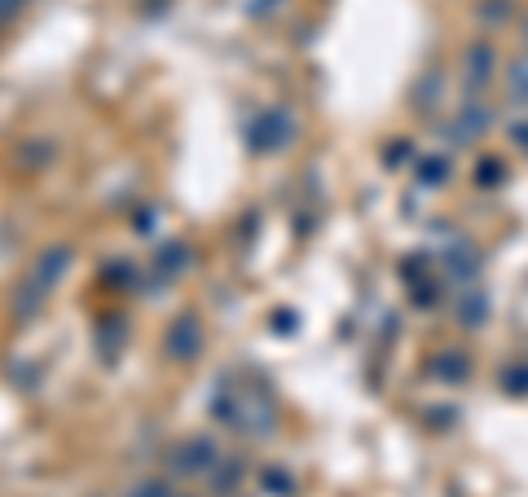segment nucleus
Wrapping results in <instances>:
<instances>
[{
    "mask_svg": "<svg viewBox=\"0 0 528 497\" xmlns=\"http://www.w3.org/2000/svg\"><path fill=\"white\" fill-rule=\"evenodd\" d=\"M418 181H423L427 190L445 185V181H449V163H445V159H423V163H418Z\"/></svg>",
    "mask_w": 528,
    "mask_h": 497,
    "instance_id": "1a4fd4ad",
    "label": "nucleus"
},
{
    "mask_svg": "<svg viewBox=\"0 0 528 497\" xmlns=\"http://www.w3.org/2000/svg\"><path fill=\"white\" fill-rule=\"evenodd\" d=\"M291 132H295L291 115L273 106V110H264V115L256 119V128H251V146L256 150H282L286 141H291Z\"/></svg>",
    "mask_w": 528,
    "mask_h": 497,
    "instance_id": "f03ea898",
    "label": "nucleus"
},
{
    "mask_svg": "<svg viewBox=\"0 0 528 497\" xmlns=\"http://www.w3.org/2000/svg\"><path fill=\"white\" fill-rule=\"evenodd\" d=\"M260 484H269V489L278 493V497H291V493H295V480L286 476V471H264Z\"/></svg>",
    "mask_w": 528,
    "mask_h": 497,
    "instance_id": "2eb2a0df",
    "label": "nucleus"
},
{
    "mask_svg": "<svg viewBox=\"0 0 528 497\" xmlns=\"http://www.w3.org/2000/svg\"><path fill=\"white\" fill-rule=\"evenodd\" d=\"M198 344H203V335H198L194 313H181L168 326V339H163V348H168L172 361H190V357H198Z\"/></svg>",
    "mask_w": 528,
    "mask_h": 497,
    "instance_id": "7ed1b4c3",
    "label": "nucleus"
},
{
    "mask_svg": "<svg viewBox=\"0 0 528 497\" xmlns=\"http://www.w3.org/2000/svg\"><path fill=\"white\" fill-rule=\"evenodd\" d=\"M502 181H506L502 159H480V168H476V185H480V190H498Z\"/></svg>",
    "mask_w": 528,
    "mask_h": 497,
    "instance_id": "6e6552de",
    "label": "nucleus"
},
{
    "mask_svg": "<svg viewBox=\"0 0 528 497\" xmlns=\"http://www.w3.org/2000/svg\"><path fill=\"white\" fill-rule=\"evenodd\" d=\"M502 84H506V97H511L515 106H528V53H520V58L506 66Z\"/></svg>",
    "mask_w": 528,
    "mask_h": 497,
    "instance_id": "0eeeda50",
    "label": "nucleus"
},
{
    "mask_svg": "<svg viewBox=\"0 0 528 497\" xmlns=\"http://www.w3.org/2000/svg\"><path fill=\"white\" fill-rule=\"evenodd\" d=\"M493 71H498V49L489 40H471L467 53H462V80H467V88H484L493 80Z\"/></svg>",
    "mask_w": 528,
    "mask_h": 497,
    "instance_id": "f257e3e1",
    "label": "nucleus"
},
{
    "mask_svg": "<svg viewBox=\"0 0 528 497\" xmlns=\"http://www.w3.org/2000/svg\"><path fill=\"white\" fill-rule=\"evenodd\" d=\"M14 9H18V5H9V0H0V14H14Z\"/></svg>",
    "mask_w": 528,
    "mask_h": 497,
    "instance_id": "6ab92c4d",
    "label": "nucleus"
},
{
    "mask_svg": "<svg viewBox=\"0 0 528 497\" xmlns=\"http://www.w3.org/2000/svg\"><path fill=\"white\" fill-rule=\"evenodd\" d=\"M498 383L506 396H528V366H506Z\"/></svg>",
    "mask_w": 528,
    "mask_h": 497,
    "instance_id": "9b49d317",
    "label": "nucleus"
},
{
    "mask_svg": "<svg viewBox=\"0 0 528 497\" xmlns=\"http://www.w3.org/2000/svg\"><path fill=\"white\" fill-rule=\"evenodd\" d=\"M212 462H216L212 440H190V445L176 449V471H185V476H194V471H212Z\"/></svg>",
    "mask_w": 528,
    "mask_h": 497,
    "instance_id": "39448f33",
    "label": "nucleus"
},
{
    "mask_svg": "<svg viewBox=\"0 0 528 497\" xmlns=\"http://www.w3.org/2000/svg\"><path fill=\"white\" fill-rule=\"evenodd\" d=\"M440 75H427L423 84H418V93H414V102H418V110H432V97H440Z\"/></svg>",
    "mask_w": 528,
    "mask_h": 497,
    "instance_id": "4468645a",
    "label": "nucleus"
},
{
    "mask_svg": "<svg viewBox=\"0 0 528 497\" xmlns=\"http://www.w3.org/2000/svg\"><path fill=\"white\" fill-rule=\"evenodd\" d=\"M511 146L520 150V154H528V115L511 119Z\"/></svg>",
    "mask_w": 528,
    "mask_h": 497,
    "instance_id": "dca6fc26",
    "label": "nucleus"
},
{
    "mask_svg": "<svg viewBox=\"0 0 528 497\" xmlns=\"http://www.w3.org/2000/svg\"><path fill=\"white\" fill-rule=\"evenodd\" d=\"M467 357L462 352H440V361H436V374L440 379H467Z\"/></svg>",
    "mask_w": 528,
    "mask_h": 497,
    "instance_id": "9d476101",
    "label": "nucleus"
},
{
    "mask_svg": "<svg viewBox=\"0 0 528 497\" xmlns=\"http://www.w3.org/2000/svg\"><path fill=\"white\" fill-rule=\"evenodd\" d=\"M238 476H242V467H238V462H229V467H225V471H220V476H216V493L234 489V484H238Z\"/></svg>",
    "mask_w": 528,
    "mask_h": 497,
    "instance_id": "f3484780",
    "label": "nucleus"
},
{
    "mask_svg": "<svg viewBox=\"0 0 528 497\" xmlns=\"http://www.w3.org/2000/svg\"><path fill=\"white\" fill-rule=\"evenodd\" d=\"M493 128V110L489 106H480V102H467V106H458V115H454V141L458 146H467V141H476L484 137V132Z\"/></svg>",
    "mask_w": 528,
    "mask_h": 497,
    "instance_id": "20e7f679",
    "label": "nucleus"
},
{
    "mask_svg": "<svg viewBox=\"0 0 528 497\" xmlns=\"http://www.w3.org/2000/svg\"><path fill=\"white\" fill-rule=\"evenodd\" d=\"M445 264H449V273H458V278H467V273H476V256H471V251L462 247V242H458V247L445 256Z\"/></svg>",
    "mask_w": 528,
    "mask_h": 497,
    "instance_id": "ddd939ff",
    "label": "nucleus"
},
{
    "mask_svg": "<svg viewBox=\"0 0 528 497\" xmlns=\"http://www.w3.org/2000/svg\"><path fill=\"white\" fill-rule=\"evenodd\" d=\"M458 313H462V326H484V313H489V300H484V295H467Z\"/></svg>",
    "mask_w": 528,
    "mask_h": 497,
    "instance_id": "f8f14e48",
    "label": "nucleus"
},
{
    "mask_svg": "<svg viewBox=\"0 0 528 497\" xmlns=\"http://www.w3.org/2000/svg\"><path fill=\"white\" fill-rule=\"evenodd\" d=\"M137 497H168V489H163V484H141Z\"/></svg>",
    "mask_w": 528,
    "mask_h": 497,
    "instance_id": "a211bd4d",
    "label": "nucleus"
},
{
    "mask_svg": "<svg viewBox=\"0 0 528 497\" xmlns=\"http://www.w3.org/2000/svg\"><path fill=\"white\" fill-rule=\"evenodd\" d=\"M66 264H71V251L66 247H49L44 256L36 260V273H31V282H40V286H53L66 273Z\"/></svg>",
    "mask_w": 528,
    "mask_h": 497,
    "instance_id": "423d86ee",
    "label": "nucleus"
}]
</instances>
